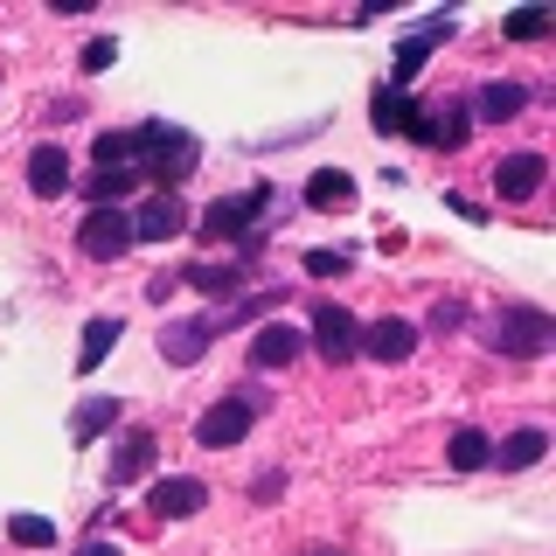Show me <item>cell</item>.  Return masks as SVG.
<instances>
[{
    "instance_id": "cell-1",
    "label": "cell",
    "mask_w": 556,
    "mask_h": 556,
    "mask_svg": "<svg viewBox=\"0 0 556 556\" xmlns=\"http://www.w3.org/2000/svg\"><path fill=\"white\" fill-rule=\"evenodd\" d=\"M132 167L153 174L161 195H174V188L202 167V139L181 132V126H161V118H153V126H132Z\"/></svg>"
},
{
    "instance_id": "cell-2",
    "label": "cell",
    "mask_w": 556,
    "mask_h": 556,
    "mask_svg": "<svg viewBox=\"0 0 556 556\" xmlns=\"http://www.w3.org/2000/svg\"><path fill=\"white\" fill-rule=\"evenodd\" d=\"M494 355H549L556 348V320L543 306H501L494 320H486V334H480Z\"/></svg>"
},
{
    "instance_id": "cell-3",
    "label": "cell",
    "mask_w": 556,
    "mask_h": 556,
    "mask_svg": "<svg viewBox=\"0 0 556 556\" xmlns=\"http://www.w3.org/2000/svg\"><path fill=\"white\" fill-rule=\"evenodd\" d=\"M257 410H265V396H257V390H237V396H223V404H208V410L195 417V445H202V452L243 445V431L257 425Z\"/></svg>"
},
{
    "instance_id": "cell-4",
    "label": "cell",
    "mask_w": 556,
    "mask_h": 556,
    "mask_svg": "<svg viewBox=\"0 0 556 556\" xmlns=\"http://www.w3.org/2000/svg\"><path fill=\"white\" fill-rule=\"evenodd\" d=\"M77 251L91 257V265H118V257L132 251V216L118 202H104V208H91V216L77 223Z\"/></svg>"
},
{
    "instance_id": "cell-5",
    "label": "cell",
    "mask_w": 556,
    "mask_h": 556,
    "mask_svg": "<svg viewBox=\"0 0 556 556\" xmlns=\"http://www.w3.org/2000/svg\"><path fill=\"white\" fill-rule=\"evenodd\" d=\"M265 202H271V188H251V195H216V202L202 208L195 230L208 243H243V237H251V223L265 216Z\"/></svg>"
},
{
    "instance_id": "cell-6",
    "label": "cell",
    "mask_w": 556,
    "mask_h": 556,
    "mask_svg": "<svg viewBox=\"0 0 556 556\" xmlns=\"http://www.w3.org/2000/svg\"><path fill=\"white\" fill-rule=\"evenodd\" d=\"M355 341H362V320L348 306H313V348H320L327 369H341V362H355Z\"/></svg>"
},
{
    "instance_id": "cell-7",
    "label": "cell",
    "mask_w": 556,
    "mask_h": 556,
    "mask_svg": "<svg viewBox=\"0 0 556 556\" xmlns=\"http://www.w3.org/2000/svg\"><path fill=\"white\" fill-rule=\"evenodd\" d=\"M355 355H369V362H410L417 355V327L410 320H396V313H382V320L362 327V341H355Z\"/></svg>"
},
{
    "instance_id": "cell-8",
    "label": "cell",
    "mask_w": 556,
    "mask_h": 556,
    "mask_svg": "<svg viewBox=\"0 0 556 556\" xmlns=\"http://www.w3.org/2000/svg\"><path fill=\"white\" fill-rule=\"evenodd\" d=\"M543 181H549L543 153H508V161L494 167V195L501 202H535V195H543Z\"/></svg>"
},
{
    "instance_id": "cell-9",
    "label": "cell",
    "mask_w": 556,
    "mask_h": 556,
    "mask_svg": "<svg viewBox=\"0 0 556 556\" xmlns=\"http://www.w3.org/2000/svg\"><path fill=\"white\" fill-rule=\"evenodd\" d=\"M202 501H208V486L195 473H174V480H153L147 508L161 515V521H188V515H202Z\"/></svg>"
},
{
    "instance_id": "cell-10",
    "label": "cell",
    "mask_w": 556,
    "mask_h": 556,
    "mask_svg": "<svg viewBox=\"0 0 556 556\" xmlns=\"http://www.w3.org/2000/svg\"><path fill=\"white\" fill-rule=\"evenodd\" d=\"M466 126H473V118H466V104H431V112H417L410 118V139H425V147H466Z\"/></svg>"
},
{
    "instance_id": "cell-11",
    "label": "cell",
    "mask_w": 556,
    "mask_h": 556,
    "mask_svg": "<svg viewBox=\"0 0 556 556\" xmlns=\"http://www.w3.org/2000/svg\"><path fill=\"white\" fill-rule=\"evenodd\" d=\"M208 341H216V320H167L161 355L174 362V369H195V362L208 355Z\"/></svg>"
},
{
    "instance_id": "cell-12",
    "label": "cell",
    "mask_w": 556,
    "mask_h": 556,
    "mask_svg": "<svg viewBox=\"0 0 556 556\" xmlns=\"http://www.w3.org/2000/svg\"><path fill=\"white\" fill-rule=\"evenodd\" d=\"M181 230H188L181 195H153V202L132 216V243H167V237H181Z\"/></svg>"
},
{
    "instance_id": "cell-13",
    "label": "cell",
    "mask_w": 556,
    "mask_h": 556,
    "mask_svg": "<svg viewBox=\"0 0 556 556\" xmlns=\"http://www.w3.org/2000/svg\"><path fill=\"white\" fill-rule=\"evenodd\" d=\"M153 459H161V439H153V431H126V439H118V452H112V486L147 480Z\"/></svg>"
},
{
    "instance_id": "cell-14",
    "label": "cell",
    "mask_w": 556,
    "mask_h": 556,
    "mask_svg": "<svg viewBox=\"0 0 556 556\" xmlns=\"http://www.w3.org/2000/svg\"><path fill=\"white\" fill-rule=\"evenodd\" d=\"M300 355V327H286V320H265L251 334V369H286V362Z\"/></svg>"
},
{
    "instance_id": "cell-15",
    "label": "cell",
    "mask_w": 556,
    "mask_h": 556,
    "mask_svg": "<svg viewBox=\"0 0 556 556\" xmlns=\"http://www.w3.org/2000/svg\"><path fill=\"white\" fill-rule=\"evenodd\" d=\"M28 188H35L42 202L70 195V153H63V147H35V153H28Z\"/></svg>"
},
{
    "instance_id": "cell-16",
    "label": "cell",
    "mask_w": 556,
    "mask_h": 556,
    "mask_svg": "<svg viewBox=\"0 0 556 556\" xmlns=\"http://www.w3.org/2000/svg\"><path fill=\"white\" fill-rule=\"evenodd\" d=\"M118 417H126V404H118V396H84L77 417H70V439H77V445H91V439H104V431L118 425Z\"/></svg>"
},
{
    "instance_id": "cell-17",
    "label": "cell",
    "mask_w": 556,
    "mask_h": 556,
    "mask_svg": "<svg viewBox=\"0 0 556 556\" xmlns=\"http://www.w3.org/2000/svg\"><path fill=\"white\" fill-rule=\"evenodd\" d=\"M521 104H529V91H521V84H480V98L466 104V112H473V118H486V126H508V118L521 112Z\"/></svg>"
},
{
    "instance_id": "cell-18",
    "label": "cell",
    "mask_w": 556,
    "mask_h": 556,
    "mask_svg": "<svg viewBox=\"0 0 556 556\" xmlns=\"http://www.w3.org/2000/svg\"><path fill=\"white\" fill-rule=\"evenodd\" d=\"M543 452H549V431L543 425H521V431H508V439L494 445V466H508V473H515V466H535Z\"/></svg>"
},
{
    "instance_id": "cell-19",
    "label": "cell",
    "mask_w": 556,
    "mask_h": 556,
    "mask_svg": "<svg viewBox=\"0 0 556 556\" xmlns=\"http://www.w3.org/2000/svg\"><path fill=\"white\" fill-rule=\"evenodd\" d=\"M118 334H126V327H118V313H98L91 327H84V348H77V376H91L104 355H112L118 348Z\"/></svg>"
},
{
    "instance_id": "cell-20",
    "label": "cell",
    "mask_w": 556,
    "mask_h": 556,
    "mask_svg": "<svg viewBox=\"0 0 556 556\" xmlns=\"http://www.w3.org/2000/svg\"><path fill=\"white\" fill-rule=\"evenodd\" d=\"M181 286H202L208 300H237V292H243V265H230V257H223V265H188Z\"/></svg>"
},
{
    "instance_id": "cell-21",
    "label": "cell",
    "mask_w": 556,
    "mask_h": 556,
    "mask_svg": "<svg viewBox=\"0 0 556 556\" xmlns=\"http://www.w3.org/2000/svg\"><path fill=\"white\" fill-rule=\"evenodd\" d=\"M452 466H459V473H480V466H494V439H486V431H452V452H445Z\"/></svg>"
},
{
    "instance_id": "cell-22",
    "label": "cell",
    "mask_w": 556,
    "mask_h": 556,
    "mask_svg": "<svg viewBox=\"0 0 556 556\" xmlns=\"http://www.w3.org/2000/svg\"><path fill=\"white\" fill-rule=\"evenodd\" d=\"M306 202H313V208H348V202H355V181H348L341 167H320V174L306 181Z\"/></svg>"
},
{
    "instance_id": "cell-23",
    "label": "cell",
    "mask_w": 556,
    "mask_h": 556,
    "mask_svg": "<svg viewBox=\"0 0 556 556\" xmlns=\"http://www.w3.org/2000/svg\"><path fill=\"white\" fill-rule=\"evenodd\" d=\"M410 118H417V104L382 84V91H376V132H410Z\"/></svg>"
},
{
    "instance_id": "cell-24",
    "label": "cell",
    "mask_w": 556,
    "mask_h": 556,
    "mask_svg": "<svg viewBox=\"0 0 556 556\" xmlns=\"http://www.w3.org/2000/svg\"><path fill=\"white\" fill-rule=\"evenodd\" d=\"M8 535H14L22 549H56V521H42V515H14Z\"/></svg>"
},
{
    "instance_id": "cell-25",
    "label": "cell",
    "mask_w": 556,
    "mask_h": 556,
    "mask_svg": "<svg viewBox=\"0 0 556 556\" xmlns=\"http://www.w3.org/2000/svg\"><path fill=\"white\" fill-rule=\"evenodd\" d=\"M535 35H549V14H543V8L508 14V42H535Z\"/></svg>"
},
{
    "instance_id": "cell-26",
    "label": "cell",
    "mask_w": 556,
    "mask_h": 556,
    "mask_svg": "<svg viewBox=\"0 0 556 556\" xmlns=\"http://www.w3.org/2000/svg\"><path fill=\"white\" fill-rule=\"evenodd\" d=\"M306 271L313 278H341L348 271V251H306Z\"/></svg>"
},
{
    "instance_id": "cell-27",
    "label": "cell",
    "mask_w": 556,
    "mask_h": 556,
    "mask_svg": "<svg viewBox=\"0 0 556 556\" xmlns=\"http://www.w3.org/2000/svg\"><path fill=\"white\" fill-rule=\"evenodd\" d=\"M118 63V42L112 35H98V42H84V70H112Z\"/></svg>"
},
{
    "instance_id": "cell-28",
    "label": "cell",
    "mask_w": 556,
    "mask_h": 556,
    "mask_svg": "<svg viewBox=\"0 0 556 556\" xmlns=\"http://www.w3.org/2000/svg\"><path fill=\"white\" fill-rule=\"evenodd\" d=\"M459 320H466L459 300H439V306H431V334H445V327H459Z\"/></svg>"
},
{
    "instance_id": "cell-29",
    "label": "cell",
    "mask_w": 556,
    "mask_h": 556,
    "mask_svg": "<svg viewBox=\"0 0 556 556\" xmlns=\"http://www.w3.org/2000/svg\"><path fill=\"white\" fill-rule=\"evenodd\" d=\"M286 494V473H257V501H278Z\"/></svg>"
},
{
    "instance_id": "cell-30",
    "label": "cell",
    "mask_w": 556,
    "mask_h": 556,
    "mask_svg": "<svg viewBox=\"0 0 556 556\" xmlns=\"http://www.w3.org/2000/svg\"><path fill=\"white\" fill-rule=\"evenodd\" d=\"M77 556H126V549H118V543H104V535H91V543H84Z\"/></svg>"
},
{
    "instance_id": "cell-31",
    "label": "cell",
    "mask_w": 556,
    "mask_h": 556,
    "mask_svg": "<svg viewBox=\"0 0 556 556\" xmlns=\"http://www.w3.org/2000/svg\"><path fill=\"white\" fill-rule=\"evenodd\" d=\"M300 556H341V549H300Z\"/></svg>"
}]
</instances>
